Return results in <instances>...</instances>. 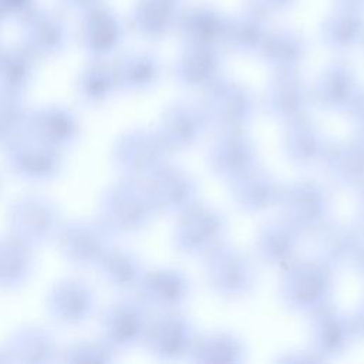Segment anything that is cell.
I'll return each instance as SVG.
<instances>
[{
  "label": "cell",
  "mask_w": 364,
  "mask_h": 364,
  "mask_svg": "<svg viewBox=\"0 0 364 364\" xmlns=\"http://www.w3.org/2000/svg\"><path fill=\"white\" fill-rule=\"evenodd\" d=\"M95 272L108 287L121 293L138 289L145 274V269L134 252L114 245L98 263Z\"/></svg>",
  "instance_id": "cell-11"
},
{
  "label": "cell",
  "mask_w": 364,
  "mask_h": 364,
  "mask_svg": "<svg viewBox=\"0 0 364 364\" xmlns=\"http://www.w3.org/2000/svg\"><path fill=\"white\" fill-rule=\"evenodd\" d=\"M118 351L101 336L97 338H81L61 347L60 361L64 363H111Z\"/></svg>",
  "instance_id": "cell-19"
},
{
  "label": "cell",
  "mask_w": 364,
  "mask_h": 364,
  "mask_svg": "<svg viewBox=\"0 0 364 364\" xmlns=\"http://www.w3.org/2000/svg\"><path fill=\"white\" fill-rule=\"evenodd\" d=\"M266 4H270L269 7H279V6H283L291 0H263Z\"/></svg>",
  "instance_id": "cell-25"
},
{
  "label": "cell",
  "mask_w": 364,
  "mask_h": 364,
  "mask_svg": "<svg viewBox=\"0 0 364 364\" xmlns=\"http://www.w3.org/2000/svg\"><path fill=\"white\" fill-rule=\"evenodd\" d=\"M232 33L235 36V40L242 41V38L245 37L246 46L255 44L260 37V26L257 18H250L249 16H245L236 21V26L232 27Z\"/></svg>",
  "instance_id": "cell-24"
},
{
  "label": "cell",
  "mask_w": 364,
  "mask_h": 364,
  "mask_svg": "<svg viewBox=\"0 0 364 364\" xmlns=\"http://www.w3.org/2000/svg\"><path fill=\"white\" fill-rule=\"evenodd\" d=\"M36 250L10 235H0V291H16L34 276Z\"/></svg>",
  "instance_id": "cell-10"
},
{
  "label": "cell",
  "mask_w": 364,
  "mask_h": 364,
  "mask_svg": "<svg viewBox=\"0 0 364 364\" xmlns=\"http://www.w3.org/2000/svg\"><path fill=\"white\" fill-rule=\"evenodd\" d=\"M118 90L114 67L104 60H92L80 71L75 81L78 101L92 108L108 102Z\"/></svg>",
  "instance_id": "cell-12"
},
{
  "label": "cell",
  "mask_w": 364,
  "mask_h": 364,
  "mask_svg": "<svg viewBox=\"0 0 364 364\" xmlns=\"http://www.w3.org/2000/svg\"><path fill=\"white\" fill-rule=\"evenodd\" d=\"M1 151L7 171L23 182L50 183L57 181L65 168L64 152L26 135L16 138Z\"/></svg>",
  "instance_id": "cell-4"
},
{
  "label": "cell",
  "mask_w": 364,
  "mask_h": 364,
  "mask_svg": "<svg viewBox=\"0 0 364 364\" xmlns=\"http://www.w3.org/2000/svg\"><path fill=\"white\" fill-rule=\"evenodd\" d=\"M138 290L141 301L156 307H169L182 297V283L178 274L166 270L145 272Z\"/></svg>",
  "instance_id": "cell-17"
},
{
  "label": "cell",
  "mask_w": 364,
  "mask_h": 364,
  "mask_svg": "<svg viewBox=\"0 0 364 364\" xmlns=\"http://www.w3.org/2000/svg\"><path fill=\"white\" fill-rule=\"evenodd\" d=\"M165 142L159 134L134 129L122 134L112 145V162L124 178L141 181L162 169Z\"/></svg>",
  "instance_id": "cell-7"
},
{
  "label": "cell",
  "mask_w": 364,
  "mask_h": 364,
  "mask_svg": "<svg viewBox=\"0 0 364 364\" xmlns=\"http://www.w3.org/2000/svg\"><path fill=\"white\" fill-rule=\"evenodd\" d=\"M114 235L95 218L64 219L54 239L63 260L81 270H95L112 246Z\"/></svg>",
  "instance_id": "cell-3"
},
{
  "label": "cell",
  "mask_w": 364,
  "mask_h": 364,
  "mask_svg": "<svg viewBox=\"0 0 364 364\" xmlns=\"http://www.w3.org/2000/svg\"><path fill=\"white\" fill-rule=\"evenodd\" d=\"M141 6L142 11L136 16L141 31L149 36H156L168 28L173 9L171 0H148Z\"/></svg>",
  "instance_id": "cell-20"
},
{
  "label": "cell",
  "mask_w": 364,
  "mask_h": 364,
  "mask_svg": "<svg viewBox=\"0 0 364 364\" xmlns=\"http://www.w3.org/2000/svg\"><path fill=\"white\" fill-rule=\"evenodd\" d=\"M220 20L212 11L196 10L193 14L186 16V31L196 38V41H203L206 37H212L215 31L220 28Z\"/></svg>",
  "instance_id": "cell-22"
},
{
  "label": "cell",
  "mask_w": 364,
  "mask_h": 364,
  "mask_svg": "<svg viewBox=\"0 0 364 364\" xmlns=\"http://www.w3.org/2000/svg\"><path fill=\"white\" fill-rule=\"evenodd\" d=\"M3 347L11 363H55L61 355V346L54 333L40 324H21L13 328Z\"/></svg>",
  "instance_id": "cell-9"
},
{
  "label": "cell",
  "mask_w": 364,
  "mask_h": 364,
  "mask_svg": "<svg viewBox=\"0 0 364 364\" xmlns=\"http://www.w3.org/2000/svg\"><path fill=\"white\" fill-rule=\"evenodd\" d=\"M67 44L65 28L53 18L33 20L27 27L26 48L34 57H51L60 54Z\"/></svg>",
  "instance_id": "cell-16"
},
{
  "label": "cell",
  "mask_w": 364,
  "mask_h": 364,
  "mask_svg": "<svg viewBox=\"0 0 364 364\" xmlns=\"http://www.w3.org/2000/svg\"><path fill=\"white\" fill-rule=\"evenodd\" d=\"M0 363H10L9 355H7V353H6V350H4L3 346L0 347Z\"/></svg>",
  "instance_id": "cell-26"
},
{
  "label": "cell",
  "mask_w": 364,
  "mask_h": 364,
  "mask_svg": "<svg viewBox=\"0 0 364 364\" xmlns=\"http://www.w3.org/2000/svg\"><path fill=\"white\" fill-rule=\"evenodd\" d=\"M0 192H1V179H0Z\"/></svg>",
  "instance_id": "cell-27"
},
{
  "label": "cell",
  "mask_w": 364,
  "mask_h": 364,
  "mask_svg": "<svg viewBox=\"0 0 364 364\" xmlns=\"http://www.w3.org/2000/svg\"><path fill=\"white\" fill-rule=\"evenodd\" d=\"M148 324L145 304L129 297L112 301L100 316L101 337L117 351L144 341Z\"/></svg>",
  "instance_id": "cell-8"
},
{
  "label": "cell",
  "mask_w": 364,
  "mask_h": 364,
  "mask_svg": "<svg viewBox=\"0 0 364 364\" xmlns=\"http://www.w3.org/2000/svg\"><path fill=\"white\" fill-rule=\"evenodd\" d=\"M94 287L80 277H63L46 293L44 309L51 321L61 327H80L97 313Z\"/></svg>",
  "instance_id": "cell-6"
},
{
  "label": "cell",
  "mask_w": 364,
  "mask_h": 364,
  "mask_svg": "<svg viewBox=\"0 0 364 364\" xmlns=\"http://www.w3.org/2000/svg\"><path fill=\"white\" fill-rule=\"evenodd\" d=\"M27 111L23 95L0 90V148L23 135Z\"/></svg>",
  "instance_id": "cell-18"
},
{
  "label": "cell",
  "mask_w": 364,
  "mask_h": 364,
  "mask_svg": "<svg viewBox=\"0 0 364 364\" xmlns=\"http://www.w3.org/2000/svg\"><path fill=\"white\" fill-rule=\"evenodd\" d=\"M63 220L58 203L36 192L14 198L6 213L7 232L34 250L54 242Z\"/></svg>",
  "instance_id": "cell-1"
},
{
  "label": "cell",
  "mask_w": 364,
  "mask_h": 364,
  "mask_svg": "<svg viewBox=\"0 0 364 364\" xmlns=\"http://www.w3.org/2000/svg\"><path fill=\"white\" fill-rule=\"evenodd\" d=\"M34 54L26 47L0 53V90L24 95L34 81Z\"/></svg>",
  "instance_id": "cell-13"
},
{
  "label": "cell",
  "mask_w": 364,
  "mask_h": 364,
  "mask_svg": "<svg viewBox=\"0 0 364 364\" xmlns=\"http://www.w3.org/2000/svg\"><path fill=\"white\" fill-rule=\"evenodd\" d=\"M327 31H331V37L337 44H350L361 33V17L357 10L346 7L340 13L334 14L327 26Z\"/></svg>",
  "instance_id": "cell-21"
},
{
  "label": "cell",
  "mask_w": 364,
  "mask_h": 364,
  "mask_svg": "<svg viewBox=\"0 0 364 364\" xmlns=\"http://www.w3.org/2000/svg\"><path fill=\"white\" fill-rule=\"evenodd\" d=\"M186 77L188 81H202V78L215 70V60L208 50L198 47L193 54H189L186 58Z\"/></svg>",
  "instance_id": "cell-23"
},
{
  "label": "cell",
  "mask_w": 364,
  "mask_h": 364,
  "mask_svg": "<svg viewBox=\"0 0 364 364\" xmlns=\"http://www.w3.org/2000/svg\"><path fill=\"white\" fill-rule=\"evenodd\" d=\"M118 88L124 91H142L149 88L158 77V64L149 54H129L115 67Z\"/></svg>",
  "instance_id": "cell-15"
},
{
  "label": "cell",
  "mask_w": 364,
  "mask_h": 364,
  "mask_svg": "<svg viewBox=\"0 0 364 364\" xmlns=\"http://www.w3.org/2000/svg\"><path fill=\"white\" fill-rule=\"evenodd\" d=\"M82 127L77 112L61 102H47L28 108L23 135L60 152L74 148Z\"/></svg>",
  "instance_id": "cell-5"
},
{
  "label": "cell",
  "mask_w": 364,
  "mask_h": 364,
  "mask_svg": "<svg viewBox=\"0 0 364 364\" xmlns=\"http://www.w3.org/2000/svg\"><path fill=\"white\" fill-rule=\"evenodd\" d=\"M155 209L148 189L139 181L122 178L102 191L97 218L115 236L145 228Z\"/></svg>",
  "instance_id": "cell-2"
},
{
  "label": "cell",
  "mask_w": 364,
  "mask_h": 364,
  "mask_svg": "<svg viewBox=\"0 0 364 364\" xmlns=\"http://www.w3.org/2000/svg\"><path fill=\"white\" fill-rule=\"evenodd\" d=\"M122 31L118 23L108 14H95L82 30L81 43L92 60H104L121 43Z\"/></svg>",
  "instance_id": "cell-14"
}]
</instances>
